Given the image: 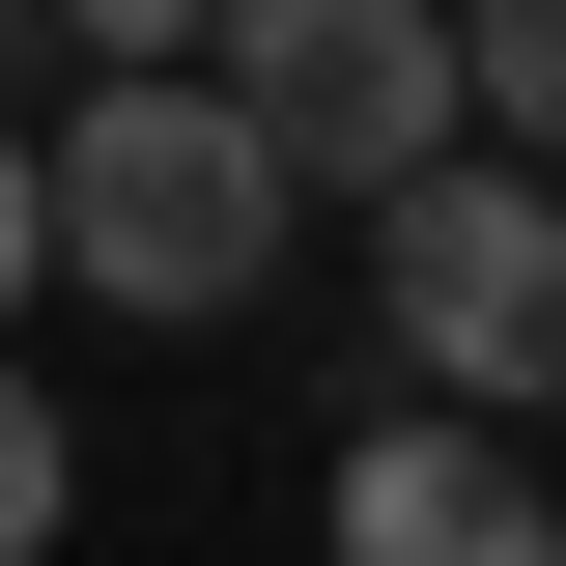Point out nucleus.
Wrapping results in <instances>:
<instances>
[{
  "instance_id": "obj_1",
  "label": "nucleus",
  "mask_w": 566,
  "mask_h": 566,
  "mask_svg": "<svg viewBox=\"0 0 566 566\" xmlns=\"http://www.w3.org/2000/svg\"><path fill=\"white\" fill-rule=\"evenodd\" d=\"M0 227H29V283H85V312H255L283 227H312V170L255 142L227 57H85L57 114H29V170H0Z\"/></svg>"
},
{
  "instance_id": "obj_2",
  "label": "nucleus",
  "mask_w": 566,
  "mask_h": 566,
  "mask_svg": "<svg viewBox=\"0 0 566 566\" xmlns=\"http://www.w3.org/2000/svg\"><path fill=\"white\" fill-rule=\"evenodd\" d=\"M227 85L312 199H424L482 142V0H227Z\"/></svg>"
},
{
  "instance_id": "obj_3",
  "label": "nucleus",
  "mask_w": 566,
  "mask_h": 566,
  "mask_svg": "<svg viewBox=\"0 0 566 566\" xmlns=\"http://www.w3.org/2000/svg\"><path fill=\"white\" fill-rule=\"evenodd\" d=\"M368 312H397V368H424V397H566V170L510 142V170L368 199Z\"/></svg>"
},
{
  "instance_id": "obj_4",
  "label": "nucleus",
  "mask_w": 566,
  "mask_h": 566,
  "mask_svg": "<svg viewBox=\"0 0 566 566\" xmlns=\"http://www.w3.org/2000/svg\"><path fill=\"white\" fill-rule=\"evenodd\" d=\"M340 566H566V510L510 482V424H368L340 453Z\"/></svg>"
},
{
  "instance_id": "obj_5",
  "label": "nucleus",
  "mask_w": 566,
  "mask_h": 566,
  "mask_svg": "<svg viewBox=\"0 0 566 566\" xmlns=\"http://www.w3.org/2000/svg\"><path fill=\"white\" fill-rule=\"evenodd\" d=\"M482 142H538V170H566V0H482Z\"/></svg>"
},
{
  "instance_id": "obj_6",
  "label": "nucleus",
  "mask_w": 566,
  "mask_h": 566,
  "mask_svg": "<svg viewBox=\"0 0 566 566\" xmlns=\"http://www.w3.org/2000/svg\"><path fill=\"white\" fill-rule=\"evenodd\" d=\"M29 29H57V85L85 57H227V0H29Z\"/></svg>"
}]
</instances>
